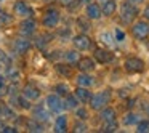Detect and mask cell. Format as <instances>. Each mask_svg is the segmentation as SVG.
<instances>
[{"label": "cell", "instance_id": "obj_1", "mask_svg": "<svg viewBox=\"0 0 149 133\" xmlns=\"http://www.w3.org/2000/svg\"><path fill=\"white\" fill-rule=\"evenodd\" d=\"M119 19L123 26H130L133 24L139 16H141V10H139L138 5L132 3L130 0H123L119 3Z\"/></svg>", "mask_w": 149, "mask_h": 133}, {"label": "cell", "instance_id": "obj_2", "mask_svg": "<svg viewBox=\"0 0 149 133\" xmlns=\"http://www.w3.org/2000/svg\"><path fill=\"white\" fill-rule=\"evenodd\" d=\"M114 95L111 88H101L98 91H93V96H91L90 103H88V107H90L93 112H98L101 111L103 107L109 106L111 101H112Z\"/></svg>", "mask_w": 149, "mask_h": 133}, {"label": "cell", "instance_id": "obj_3", "mask_svg": "<svg viewBox=\"0 0 149 133\" xmlns=\"http://www.w3.org/2000/svg\"><path fill=\"white\" fill-rule=\"evenodd\" d=\"M61 24V13L58 8L50 7L43 11L42 18H40V26L45 31H56Z\"/></svg>", "mask_w": 149, "mask_h": 133}, {"label": "cell", "instance_id": "obj_4", "mask_svg": "<svg viewBox=\"0 0 149 133\" xmlns=\"http://www.w3.org/2000/svg\"><path fill=\"white\" fill-rule=\"evenodd\" d=\"M128 27H130V36L136 42H144V40L149 39V21H146L144 18H138Z\"/></svg>", "mask_w": 149, "mask_h": 133}, {"label": "cell", "instance_id": "obj_5", "mask_svg": "<svg viewBox=\"0 0 149 133\" xmlns=\"http://www.w3.org/2000/svg\"><path fill=\"white\" fill-rule=\"evenodd\" d=\"M122 68L127 74H141L146 69V63L139 56H127L122 63Z\"/></svg>", "mask_w": 149, "mask_h": 133}, {"label": "cell", "instance_id": "obj_6", "mask_svg": "<svg viewBox=\"0 0 149 133\" xmlns=\"http://www.w3.org/2000/svg\"><path fill=\"white\" fill-rule=\"evenodd\" d=\"M71 43L74 48H77L79 52H93L95 45H93V39H91L88 34L85 32H79V34H74L71 39Z\"/></svg>", "mask_w": 149, "mask_h": 133}, {"label": "cell", "instance_id": "obj_7", "mask_svg": "<svg viewBox=\"0 0 149 133\" xmlns=\"http://www.w3.org/2000/svg\"><path fill=\"white\" fill-rule=\"evenodd\" d=\"M32 47H34V43H32V40H31V37H24V36H18L16 39H13V42H11L13 52L19 56L27 55V53L32 50Z\"/></svg>", "mask_w": 149, "mask_h": 133}, {"label": "cell", "instance_id": "obj_8", "mask_svg": "<svg viewBox=\"0 0 149 133\" xmlns=\"http://www.w3.org/2000/svg\"><path fill=\"white\" fill-rule=\"evenodd\" d=\"M11 11H13L15 18H18V19H26V18L34 16V8L31 7L29 2H26V0H16L13 3Z\"/></svg>", "mask_w": 149, "mask_h": 133}, {"label": "cell", "instance_id": "obj_9", "mask_svg": "<svg viewBox=\"0 0 149 133\" xmlns=\"http://www.w3.org/2000/svg\"><path fill=\"white\" fill-rule=\"evenodd\" d=\"M39 29V21L36 18H26V19H21V23L18 24V34L24 37H32L37 34Z\"/></svg>", "mask_w": 149, "mask_h": 133}, {"label": "cell", "instance_id": "obj_10", "mask_svg": "<svg viewBox=\"0 0 149 133\" xmlns=\"http://www.w3.org/2000/svg\"><path fill=\"white\" fill-rule=\"evenodd\" d=\"M45 104L50 109L52 114H61L64 112V107H63V96H59L58 93L52 91L45 96Z\"/></svg>", "mask_w": 149, "mask_h": 133}, {"label": "cell", "instance_id": "obj_11", "mask_svg": "<svg viewBox=\"0 0 149 133\" xmlns=\"http://www.w3.org/2000/svg\"><path fill=\"white\" fill-rule=\"evenodd\" d=\"M53 39H55V36H53V34H50V31H45V32L36 34V37H34V40H32L34 48L40 50V52H45V50L48 48L50 45H52Z\"/></svg>", "mask_w": 149, "mask_h": 133}, {"label": "cell", "instance_id": "obj_12", "mask_svg": "<svg viewBox=\"0 0 149 133\" xmlns=\"http://www.w3.org/2000/svg\"><path fill=\"white\" fill-rule=\"evenodd\" d=\"M91 55L96 59L98 64H109V63L114 61V53L106 47H95Z\"/></svg>", "mask_w": 149, "mask_h": 133}, {"label": "cell", "instance_id": "obj_13", "mask_svg": "<svg viewBox=\"0 0 149 133\" xmlns=\"http://www.w3.org/2000/svg\"><path fill=\"white\" fill-rule=\"evenodd\" d=\"M74 84L79 87H87V88H93L96 85V77L91 72H82L79 71L74 75Z\"/></svg>", "mask_w": 149, "mask_h": 133}, {"label": "cell", "instance_id": "obj_14", "mask_svg": "<svg viewBox=\"0 0 149 133\" xmlns=\"http://www.w3.org/2000/svg\"><path fill=\"white\" fill-rule=\"evenodd\" d=\"M84 15L88 18V19L91 21H100L101 18H103V10H101V3L100 2H90L88 5H85L84 7Z\"/></svg>", "mask_w": 149, "mask_h": 133}, {"label": "cell", "instance_id": "obj_15", "mask_svg": "<svg viewBox=\"0 0 149 133\" xmlns=\"http://www.w3.org/2000/svg\"><path fill=\"white\" fill-rule=\"evenodd\" d=\"M71 130V123H69V116L66 112L56 114L55 120H53V132L56 133H64Z\"/></svg>", "mask_w": 149, "mask_h": 133}, {"label": "cell", "instance_id": "obj_16", "mask_svg": "<svg viewBox=\"0 0 149 133\" xmlns=\"http://www.w3.org/2000/svg\"><path fill=\"white\" fill-rule=\"evenodd\" d=\"M98 119H100L101 123H107V122H116L119 120V112L114 106H106L101 111H98Z\"/></svg>", "mask_w": 149, "mask_h": 133}, {"label": "cell", "instance_id": "obj_17", "mask_svg": "<svg viewBox=\"0 0 149 133\" xmlns=\"http://www.w3.org/2000/svg\"><path fill=\"white\" fill-rule=\"evenodd\" d=\"M31 112H32V116H31V117H34V119L40 120V122H43V123L50 122L52 112H50V109L47 107L45 103H43V104H36V106H32Z\"/></svg>", "mask_w": 149, "mask_h": 133}, {"label": "cell", "instance_id": "obj_18", "mask_svg": "<svg viewBox=\"0 0 149 133\" xmlns=\"http://www.w3.org/2000/svg\"><path fill=\"white\" fill-rule=\"evenodd\" d=\"M75 68H77L79 71H82V72H95L96 68H98V63H96V59L93 58V55L91 56H82V58L77 61Z\"/></svg>", "mask_w": 149, "mask_h": 133}, {"label": "cell", "instance_id": "obj_19", "mask_svg": "<svg viewBox=\"0 0 149 133\" xmlns=\"http://www.w3.org/2000/svg\"><path fill=\"white\" fill-rule=\"evenodd\" d=\"M143 117L139 116L136 111H127L125 114H123L122 117H120V125L122 127H125V128H130V127H136V123L141 120Z\"/></svg>", "mask_w": 149, "mask_h": 133}, {"label": "cell", "instance_id": "obj_20", "mask_svg": "<svg viewBox=\"0 0 149 133\" xmlns=\"http://www.w3.org/2000/svg\"><path fill=\"white\" fill-rule=\"evenodd\" d=\"M101 10H103V18H112L119 11V0H104L101 2Z\"/></svg>", "mask_w": 149, "mask_h": 133}, {"label": "cell", "instance_id": "obj_21", "mask_svg": "<svg viewBox=\"0 0 149 133\" xmlns=\"http://www.w3.org/2000/svg\"><path fill=\"white\" fill-rule=\"evenodd\" d=\"M0 117L5 120H16L19 116L15 112V107L10 103H7L3 98H0Z\"/></svg>", "mask_w": 149, "mask_h": 133}, {"label": "cell", "instance_id": "obj_22", "mask_svg": "<svg viewBox=\"0 0 149 133\" xmlns=\"http://www.w3.org/2000/svg\"><path fill=\"white\" fill-rule=\"evenodd\" d=\"M21 93H23L26 98H29L32 103L39 101L40 96H42V91H40V88L36 87L34 84H26V85H23V87H21Z\"/></svg>", "mask_w": 149, "mask_h": 133}, {"label": "cell", "instance_id": "obj_23", "mask_svg": "<svg viewBox=\"0 0 149 133\" xmlns=\"http://www.w3.org/2000/svg\"><path fill=\"white\" fill-rule=\"evenodd\" d=\"M80 104L82 103L79 101V98L74 95V91L68 93L64 98H63V107H64V112H74Z\"/></svg>", "mask_w": 149, "mask_h": 133}, {"label": "cell", "instance_id": "obj_24", "mask_svg": "<svg viewBox=\"0 0 149 133\" xmlns=\"http://www.w3.org/2000/svg\"><path fill=\"white\" fill-rule=\"evenodd\" d=\"M72 68H74L72 64H68V63H64V61L55 63V71L64 79H74L75 74H74V69Z\"/></svg>", "mask_w": 149, "mask_h": 133}, {"label": "cell", "instance_id": "obj_25", "mask_svg": "<svg viewBox=\"0 0 149 133\" xmlns=\"http://www.w3.org/2000/svg\"><path fill=\"white\" fill-rule=\"evenodd\" d=\"M98 40H100V43L103 47H106V48H116L117 47V42L116 39H114V34L109 32V31H101L100 34H98Z\"/></svg>", "mask_w": 149, "mask_h": 133}, {"label": "cell", "instance_id": "obj_26", "mask_svg": "<svg viewBox=\"0 0 149 133\" xmlns=\"http://www.w3.org/2000/svg\"><path fill=\"white\" fill-rule=\"evenodd\" d=\"M72 91H74V95L79 98V101H80L82 104H88L91 100V96H93L91 88H87V87H79V85H75V88Z\"/></svg>", "mask_w": 149, "mask_h": 133}, {"label": "cell", "instance_id": "obj_27", "mask_svg": "<svg viewBox=\"0 0 149 133\" xmlns=\"http://www.w3.org/2000/svg\"><path fill=\"white\" fill-rule=\"evenodd\" d=\"M24 128H26L27 132H32V133L45 132V123L40 122V120H37V119H34V117H29V119H26Z\"/></svg>", "mask_w": 149, "mask_h": 133}, {"label": "cell", "instance_id": "obj_28", "mask_svg": "<svg viewBox=\"0 0 149 133\" xmlns=\"http://www.w3.org/2000/svg\"><path fill=\"white\" fill-rule=\"evenodd\" d=\"M82 52H79L77 48H69V50H66L64 52V56H63V61L64 63H68V64H72V66H75L77 64V61L82 58V55H80Z\"/></svg>", "mask_w": 149, "mask_h": 133}, {"label": "cell", "instance_id": "obj_29", "mask_svg": "<svg viewBox=\"0 0 149 133\" xmlns=\"http://www.w3.org/2000/svg\"><path fill=\"white\" fill-rule=\"evenodd\" d=\"M91 23H93V21L88 19V18L85 16V15H84V16H79L77 19H75V26H77L79 32H85V34L91 32V29H93Z\"/></svg>", "mask_w": 149, "mask_h": 133}, {"label": "cell", "instance_id": "obj_30", "mask_svg": "<svg viewBox=\"0 0 149 133\" xmlns=\"http://www.w3.org/2000/svg\"><path fill=\"white\" fill-rule=\"evenodd\" d=\"M90 107H88V104H80V106L77 107V109L74 111V117L75 119H80V120H90Z\"/></svg>", "mask_w": 149, "mask_h": 133}, {"label": "cell", "instance_id": "obj_31", "mask_svg": "<svg viewBox=\"0 0 149 133\" xmlns=\"http://www.w3.org/2000/svg\"><path fill=\"white\" fill-rule=\"evenodd\" d=\"M112 34H114V39H116L117 45H122V43L127 42V39H128V34H127V31L123 29V27L120 26H116L112 29Z\"/></svg>", "mask_w": 149, "mask_h": 133}, {"label": "cell", "instance_id": "obj_32", "mask_svg": "<svg viewBox=\"0 0 149 133\" xmlns=\"http://www.w3.org/2000/svg\"><path fill=\"white\" fill-rule=\"evenodd\" d=\"M53 91H55V93H58L59 96H63V98H64L66 95H68V93H71L72 90H71V87L68 85V82H64V80H63V82H58V84H55V85H53Z\"/></svg>", "mask_w": 149, "mask_h": 133}, {"label": "cell", "instance_id": "obj_33", "mask_svg": "<svg viewBox=\"0 0 149 133\" xmlns=\"http://www.w3.org/2000/svg\"><path fill=\"white\" fill-rule=\"evenodd\" d=\"M13 19H15V15H13V11H7L5 8H0V24L2 26H10L11 23H13Z\"/></svg>", "mask_w": 149, "mask_h": 133}, {"label": "cell", "instance_id": "obj_34", "mask_svg": "<svg viewBox=\"0 0 149 133\" xmlns=\"http://www.w3.org/2000/svg\"><path fill=\"white\" fill-rule=\"evenodd\" d=\"M5 75H7V79H10V80L11 82H18V80H19V79H21V72H19V69H18L16 68V66H7V74H5Z\"/></svg>", "mask_w": 149, "mask_h": 133}, {"label": "cell", "instance_id": "obj_35", "mask_svg": "<svg viewBox=\"0 0 149 133\" xmlns=\"http://www.w3.org/2000/svg\"><path fill=\"white\" fill-rule=\"evenodd\" d=\"M120 122L116 120V122H107V123H101V132H106V133H112V132H117L120 128Z\"/></svg>", "mask_w": 149, "mask_h": 133}, {"label": "cell", "instance_id": "obj_36", "mask_svg": "<svg viewBox=\"0 0 149 133\" xmlns=\"http://www.w3.org/2000/svg\"><path fill=\"white\" fill-rule=\"evenodd\" d=\"M88 120H80V119H75V123L72 125V130L74 132H79V133H84V132H88Z\"/></svg>", "mask_w": 149, "mask_h": 133}, {"label": "cell", "instance_id": "obj_37", "mask_svg": "<svg viewBox=\"0 0 149 133\" xmlns=\"http://www.w3.org/2000/svg\"><path fill=\"white\" fill-rule=\"evenodd\" d=\"M63 56H64V52H61V50H52V52L47 53V58H48L50 61H53V63L63 61Z\"/></svg>", "mask_w": 149, "mask_h": 133}, {"label": "cell", "instance_id": "obj_38", "mask_svg": "<svg viewBox=\"0 0 149 133\" xmlns=\"http://www.w3.org/2000/svg\"><path fill=\"white\" fill-rule=\"evenodd\" d=\"M135 128H136L135 132H138V133H149V117L148 119H141L136 123Z\"/></svg>", "mask_w": 149, "mask_h": 133}, {"label": "cell", "instance_id": "obj_39", "mask_svg": "<svg viewBox=\"0 0 149 133\" xmlns=\"http://www.w3.org/2000/svg\"><path fill=\"white\" fill-rule=\"evenodd\" d=\"M0 61L3 63L5 66H10V56H8V53L2 48H0Z\"/></svg>", "mask_w": 149, "mask_h": 133}, {"label": "cell", "instance_id": "obj_40", "mask_svg": "<svg viewBox=\"0 0 149 133\" xmlns=\"http://www.w3.org/2000/svg\"><path fill=\"white\" fill-rule=\"evenodd\" d=\"M18 132H19V127H16V125H8V123H7L2 133H18Z\"/></svg>", "mask_w": 149, "mask_h": 133}, {"label": "cell", "instance_id": "obj_41", "mask_svg": "<svg viewBox=\"0 0 149 133\" xmlns=\"http://www.w3.org/2000/svg\"><path fill=\"white\" fill-rule=\"evenodd\" d=\"M141 18H144L146 21H149V2L143 5V8H141Z\"/></svg>", "mask_w": 149, "mask_h": 133}, {"label": "cell", "instance_id": "obj_42", "mask_svg": "<svg viewBox=\"0 0 149 133\" xmlns=\"http://www.w3.org/2000/svg\"><path fill=\"white\" fill-rule=\"evenodd\" d=\"M58 2H59V5L64 7V8H71L72 5L75 3V0H58Z\"/></svg>", "mask_w": 149, "mask_h": 133}, {"label": "cell", "instance_id": "obj_43", "mask_svg": "<svg viewBox=\"0 0 149 133\" xmlns=\"http://www.w3.org/2000/svg\"><path fill=\"white\" fill-rule=\"evenodd\" d=\"M7 75L5 74H2V72H0V88H3V87H7Z\"/></svg>", "mask_w": 149, "mask_h": 133}, {"label": "cell", "instance_id": "obj_44", "mask_svg": "<svg viewBox=\"0 0 149 133\" xmlns=\"http://www.w3.org/2000/svg\"><path fill=\"white\" fill-rule=\"evenodd\" d=\"M90 2H93V0H75V3L80 5V7H85V5H88Z\"/></svg>", "mask_w": 149, "mask_h": 133}, {"label": "cell", "instance_id": "obj_45", "mask_svg": "<svg viewBox=\"0 0 149 133\" xmlns=\"http://www.w3.org/2000/svg\"><path fill=\"white\" fill-rule=\"evenodd\" d=\"M132 3H135V5H138V7H141V5H144L146 3V0H130Z\"/></svg>", "mask_w": 149, "mask_h": 133}, {"label": "cell", "instance_id": "obj_46", "mask_svg": "<svg viewBox=\"0 0 149 133\" xmlns=\"http://www.w3.org/2000/svg\"><path fill=\"white\" fill-rule=\"evenodd\" d=\"M5 125H7V120H5V119H2V117H0V132H3Z\"/></svg>", "mask_w": 149, "mask_h": 133}, {"label": "cell", "instance_id": "obj_47", "mask_svg": "<svg viewBox=\"0 0 149 133\" xmlns=\"http://www.w3.org/2000/svg\"><path fill=\"white\" fill-rule=\"evenodd\" d=\"M146 117H149V104L146 106Z\"/></svg>", "mask_w": 149, "mask_h": 133}, {"label": "cell", "instance_id": "obj_48", "mask_svg": "<svg viewBox=\"0 0 149 133\" xmlns=\"http://www.w3.org/2000/svg\"><path fill=\"white\" fill-rule=\"evenodd\" d=\"M98 2H100V3H101V2H104V0H98Z\"/></svg>", "mask_w": 149, "mask_h": 133}, {"label": "cell", "instance_id": "obj_49", "mask_svg": "<svg viewBox=\"0 0 149 133\" xmlns=\"http://www.w3.org/2000/svg\"><path fill=\"white\" fill-rule=\"evenodd\" d=\"M0 2H3V0H0Z\"/></svg>", "mask_w": 149, "mask_h": 133}, {"label": "cell", "instance_id": "obj_50", "mask_svg": "<svg viewBox=\"0 0 149 133\" xmlns=\"http://www.w3.org/2000/svg\"><path fill=\"white\" fill-rule=\"evenodd\" d=\"M0 26H2V24H0Z\"/></svg>", "mask_w": 149, "mask_h": 133}, {"label": "cell", "instance_id": "obj_51", "mask_svg": "<svg viewBox=\"0 0 149 133\" xmlns=\"http://www.w3.org/2000/svg\"><path fill=\"white\" fill-rule=\"evenodd\" d=\"M148 64H149V63H148Z\"/></svg>", "mask_w": 149, "mask_h": 133}]
</instances>
